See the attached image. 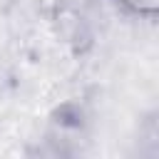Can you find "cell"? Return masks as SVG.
Instances as JSON below:
<instances>
[{
	"label": "cell",
	"instance_id": "1",
	"mask_svg": "<svg viewBox=\"0 0 159 159\" xmlns=\"http://www.w3.org/2000/svg\"><path fill=\"white\" fill-rule=\"evenodd\" d=\"M12 2H15V0H0V10H5V7L12 5Z\"/></svg>",
	"mask_w": 159,
	"mask_h": 159
}]
</instances>
